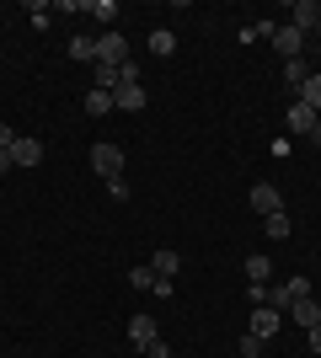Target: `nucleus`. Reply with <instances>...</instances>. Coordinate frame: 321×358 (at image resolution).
Returning <instances> with one entry per match:
<instances>
[{
    "instance_id": "26",
    "label": "nucleus",
    "mask_w": 321,
    "mask_h": 358,
    "mask_svg": "<svg viewBox=\"0 0 321 358\" xmlns=\"http://www.w3.org/2000/svg\"><path fill=\"white\" fill-rule=\"evenodd\" d=\"M145 358H171V348H166V337H155L150 348H145Z\"/></svg>"
},
{
    "instance_id": "4",
    "label": "nucleus",
    "mask_w": 321,
    "mask_h": 358,
    "mask_svg": "<svg viewBox=\"0 0 321 358\" xmlns=\"http://www.w3.org/2000/svg\"><path fill=\"white\" fill-rule=\"evenodd\" d=\"M316 123H321V113H316V107H306V102H300V96H290V134H316Z\"/></svg>"
},
{
    "instance_id": "28",
    "label": "nucleus",
    "mask_w": 321,
    "mask_h": 358,
    "mask_svg": "<svg viewBox=\"0 0 321 358\" xmlns=\"http://www.w3.org/2000/svg\"><path fill=\"white\" fill-rule=\"evenodd\" d=\"M16 139H22V134H16L11 123H0V150H11V145H16Z\"/></svg>"
},
{
    "instance_id": "21",
    "label": "nucleus",
    "mask_w": 321,
    "mask_h": 358,
    "mask_svg": "<svg viewBox=\"0 0 321 358\" xmlns=\"http://www.w3.org/2000/svg\"><path fill=\"white\" fill-rule=\"evenodd\" d=\"M92 16L102 27H113V22H118V6H113V0H92Z\"/></svg>"
},
{
    "instance_id": "18",
    "label": "nucleus",
    "mask_w": 321,
    "mask_h": 358,
    "mask_svg": "<svg viewBox=\"0 0 321 358\" xmlns=\"http://www.w3.org/2000/svg\"><path fill=\"white\" fill-rule=\"evenodd\" d=\"M262 236H268V241H290V214H284V209L268 214V220H262Z\"/></svg>"
},
{
    "instance_id": "3",
    "label": "nucleus",
    "mask_w": 321,
    "mask_h": 358,
    "mask_svg": "<svg viewBox=\"0 0 321 358\" xmlns=\"http://www.w3.org/2000/svg\"><path fill=\"white\" fill-rule=\"evenodd\" d=\"M129 59V43H123V32H97V64H123Z\"/></svg>"
},
{
    "instance_id": "29",
    "label": "nucleus",
    "mask_w": 321,
    "mask_h": 358,
    "mask_svg": "<svg viewBox=\"0 0 321 358\" xmlns=\"http://www.w3.org/2000/svg\"><path fill=\"white\" fill-rule=\"evenodd\" d=\"M311 353H321V327H311Z\"/></svg>"
},
{
    "instance_id": "24",
    "label": "nucleus",
    "mask_w": 321,
    "mask_h": 358,
    "mask_svg": "<svg viewBox=\"0 0 321 358\" xmlns=\"http://www.w3.org/2000/svg\"><path fill=\"white\" fill-rule=\"evenodd\" d=\"M107 193H113V203H129V193H134V187H129L123 177H113V182H107Z\"/></svg>"
},
{
    "instance_id": "5",
    "label": "nucleus",
    "mask_w": 321,
    "mask_h": 358,
    "mask_svg": "<svg viewBox=\"0 0 321 358\" xmlns=\"http://www.w3.org/2000/svg\"><path fill=\"white\" fill-rule=\"evenodd\" d=\"M268 43H273L278 54H284V59H300V48H306V32L284 22V27H273V38H268Z\"/></svg>"
},
{
    "instance_id": "32",
    "label": "nucleus",
    "mask_w": 321,
    "mask_h": 358,
    "mask_svg": "<svg viewBox=\"0 0 321 358\" xmlns=\"http://www.w3.org/2000/svg\"><path fill=\"white\" fill-rule=\"evenodd\" d=\"M316 38H321V22H316Z\"/></svg>"
},
{
    "instance_id": "15",
    "label": "nucleus",
    "mask_w": 321,
    "mask_h": 358,
    "mask_svg": "<svg viewBox=\"0 0 321 358\" xmlns=\"http://www.w3.org/2000/svg\"><path fill=\"white\" fill-rule=\"evenodd\" d=\"M113 102H118L123 113H139V107H145V86H118V91H113Z\"/></svg>"
},
{
    "instance_id": "22",
    "label": "nucleus",
    "mask_w": 321,
    "mask_h": 358,
    "mask_svg": "<svg viewBox=\"0 0 321 358\" xmlns=\"http://www.w3.org/2000/svg\"><path fill=\"white\" fill-rule=\"evenodd\" d=\"M284 294H290V305H294V299H306L311 294V278H306V273H294L290 284H284Z\"/></svg>"
},
{
    "instance_id": "31",
    "label": "nucleus",
    "mask_w": 321,
    "mask_h": 358,
    "mask_svg": "<svg viewBox=\"0 0 321 358\" xmlns=\"http://www.w3.org/2000/svg\"><path fill=\"white\" fill-rule=\"evenodd\" d=\"M311 139H316V145H321V123H316V134H311Z\"/></svg>"
},
{
    "instance_id": "16",
    "label": "nucleus",
    "mask_w": 321,
    "mask_h": 358,
    "mask_svg": "<svg viewBox=\"0 0 321 358\" xmlns=\"http://www.w3.org/2000/svg\"><path fill=\"white\" fill-rule=\"evenodd\" d=\"M306 80H311V64H306V59H284V86L300 91Z\"/></svg>"
},
{
    "instance_id": "7",
    "label": "nucleus",
    "mask_w": 321,
    "mask_h": 358,
    "mask_svg": "<svg viewBox=\"0 0 321 358\" xmlns=\"http://www.w3.org/2000/svg\"><path fill=\"white\" fill-rule=\"evenodd\" d=\"M155 337H161V327H155V315H134V321H129V343H134L139 353H145V348H150Z\"/></svg>"
},
{
    "instance_id": "6",
    "label": "nucleus",
    "mask_w": 321,
    "mask_h": 358,
    "mask_svg": "<svg viewBox=\"0 0 321 358\" xmlns=\"http://www.w3.org/2000/svg\"><path fill=\"white\" fill-rule=\"evenodd\" d=\"M252 209H257L262 220L284 209V198H278V187H273V182H257V187H252Z\"/></svg>"
},
{
    "instance_id": "13",
    "label": "nucleus",
    "mask_w": 321,
    "mask_h": 358,
    "mask_svg": "<svg viewBox=\"0 0 321 358\" xmlns=\"http://www.w3.org/2000/svg\"><path fill=\"white\" fill-rule=\"evenodd\" d=\"M80 102H86V113H92V118H102V113H113V107H118V102H113V91H86V96H80Z\"/></svg>"
},
{
    "instance_id": "9",
    "label": "nucleus",
    "mask_w": 321,
    "mask_h": 358,
    "mask_svg": "<svg viewBox=\"0 0 321 358\" xmlns=\"http://www.w3.org/2000/svg\"><path fill=\"white\" fill-rule=\"evenodd\" d=\"M290 321H294V327H306V331L321 327V305H316L311 294H306V299H294V305H290Z\"/></svg>"
},
{
    "instance_id": "10",
    "label": "nucleus",
    "mask_w": 321,
    "mask_h": 358,
    "mask_svg": "<svg viewBox=\"0 0 321 358\" xmlns=\"http://www.w3.org/2000/svg\"><path fill=\"white\" fill-rule=\"evenodd\" d=\"M150 268H155V278H171V273H183V252H177V246H161V252L150 257Z\"/></svg>"
},
{
    "instance_id": "8",
    "label": "nucleus",
    "mask_w": 321,
    "mask_h": 358,
    "mask_svg": "<svg viewBox=\"0 0 321 358\" xmlns=\"http://www.w3.org/2000/svg\"><path fill=\"white\" fill-rule=\"evenodd\" d=\"M316 22H321V6H316V0H294V6H290V27L316 32Z\"/></svg>"
},
{
    "instance_id": "12",
    "label": "nucleus",
    "mask_w": 321,
    "mask_h": 358,
    "mask_svg": "<svg viewBox=\"0 0 321 358\" xmlns=\"http://www.w3.org/2000/svg\"><path fill=\"white\" fill-rule=\"evenodd\" d=\"M268 278H273V262H268L262 252H252L246 257V284H268Z\"/></svg>"
},
{
    "instance_id": "30",
    "label": "nucleus",
    "mask_w": 321,
    "mask_h": 358,
    "mask_svg": "<svg viewBox=\"0 0 321 358\" xmlns=\"http://www.w3.org/2000/svg\"><path fill=\"white\" fill-rule=\"evenodd\" d=\"M0 171H11V150H0Z\"/></svg>"
},
{
    "instance_id": "11",
    "label": "nucleus",
    "mask_w": 321,
    "mask_h": 358,
    "mask_svg": "<svg viewBox=\"0 0 321 358\" xmlns=\"http://www.w3.org/2000/svg\"><path fill=\"white\" fill-rule=\"evenodd\" d=\"M38 161H43V145H38V139H16V145H11V166H27V171H32Z\"/></svg>"
},
{
    "instance_id": "20",
    "label": "nucleus",
    "mask_w": 321,
    "mask_h": 358,
    "mask_svg": "<svg viewBox=\"0 0 321 358\" xmlns=\"http://www.w3.org/2000/svg\"><path fill=\"white\" fill-rule=\"evenodd\" d=\"M294 96H300V102H306V107H316V113H321V75L311 70V80H306V86H300V91H294Z\"/></svg>"
},
{
    "instance_id": "17",
    "label": "nucleus",
    "mask_w": 321,
    "mask_h": 358,
    "mask_svg": "<svg viewBox=\"0 0 321 358\" xmlns=\"http://www.w3.org/2000/svg\"><path fill=\"white\" fill-rule=\"evenodd\" d=\"M150 54H155V59H166V54H177V32L155 27V32H150Z\"/></svg>"
},
{
    "instance_id": "25",
    "label": "nucleus",
    "mask_w": 321,
    "mask_h": 358,
    "mask_svg": "<svg viewBox=\"0 0 321 358\" xmlns=\"http://www.w3.org/2000/svg\"><path fill=\"white\" fill-rule=\"evenodd\" d=\"M241 358H262V343H257V337H252V331H246V337H241Z\"/></svg>"
},
{
    "instance_id": "1",
    "label": "nucleus",
    "mask_w": 321,
    "mask_h": 358,
    "mask_svg": "<svg viewBox=\"0 0 321 358\" xmlns=\"http://www.w3.org/2000/svg\"><path fill=\"white\" fill-rule=\"evenodd\" d=\"M246 331H252L257 343H273L278 331H284V315H278L273 305H252V315H246Z\"/></svg>"
},
{
    "instance_id": "2",
    "label": "nucleus",
    "mask_w": 321,
    "mask_h": 358,
    "mask_svg": "<svg viewBox=\"0 0 321 358\" xmlns=\"http://www.w3.org/2000/svg\"><path fill=\"white\" fill-rule=\"evenodd\" d=\"M92 166H97V177H102V182L123 177V145H92Z\"/></svg>"
},
{
    "instance_id": "14",
    "label": "nucleus",
    "mask_w": 321,
    "mask_h": 358,
    "mask_svg": "<svg viewBox=\"0 0 321 358\" xmlns=\"http://www.w3.org/2000/svg\"><path fill=\"white\" fill-rule=\"evenodd\" d=\"M70 59H80V64H97V38L76 32V38H70Z\"/></svg>"
},
{
    "instance_id": "27",
    "label": "nucleus",
    "mask_w": 321,
    "mask_h": 358,
    "mask_svg": "<svg viewBox=\"0 0 321 358\" xmlns=\"http://www.w3.org/2000/svg\"><path fill=\"white\" fill-rule=\"evenodd\" d=\"M171 289H177L171 278H155V284H150V294H155V299H171Z\"/></svg>"
},
{
    "instance_id": "19",
    "label": "nucleus",
    "mask_w": 321,
    "mask_h": 358,
    "mask_svg": "<svg viewBox=\"0 0 321 358\" xmlns=\"http://www.w3.org/2000/svg\"><path fill=\"white\" fill-rule=\"evenodd\" d=\"M92 86L97 91H118V64H92Z\"/></svg>"
},
{
    "instance_id": "23",
    "label": "nucleus",
    "mask_w": 321,
    "mask_h": 358,
    "mask_svg": "<svg viewBox=\"0 0 321 358\" xmlns=\"http://www.w3.org/2000/svg\"><path fill=\"white\" fill-rule=\"evenodd\" d=\"M129 284H134V289H150L155 284V268H129Z\"/></svg>"
}]
</instances>
